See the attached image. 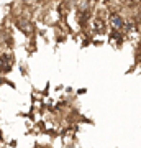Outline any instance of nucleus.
<instances>
[{
  "label": "nucleus",
  "mask_w": 141,
  "mask_h": 148,
  "mask_svg": "<svg viewBox=\"0 0 141 148\" xmlns=\"http://www.w3.org/2000/svg\"><path fill=\"white\" fill-rule=\"evenodd\" d=\"M110 23H112V27L115 28V30H120V28H123V25H125L123 18H121L118 13H113V15L110 16Z\"/></svg>",
  "instance_id": "f257e3e1"
},
{
  "label": "nucleus",
  "mask_w": 141,
  "mask_h": 148,
  "mask_svg": "<svg viewBox=\"0 0 141 148\" xmlns=\"http://www.w3.org/2000/svg\"><path fill=\"white\" fill-rule=\"evenodd\" d=\"M10 56H2L0 58V69L3 71V73H7V71H10V68H12V61H10Z\"/></svg>",
  "instance_id": "f03ea898"
},
{
  "label": "nucleus",
  "mask_w": 141,
  "mask_h": 148,
  "mask_svg": "<svg viewBox=\"0 0 141 148\" xmlns=\"http://www.w3.org/2000/svg\"><path fill=\"white\" fill-rule=\"evenodd\" d=\"M18 28H20V30H23L25 33H28L30 30H31V27H30V23H25L23 20H21V21H18Z\"/></svg>",
  "instance_id": "7ed1b4c3"
}]
</instances>
